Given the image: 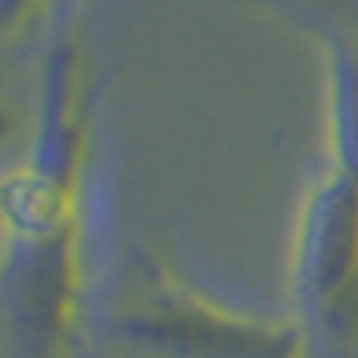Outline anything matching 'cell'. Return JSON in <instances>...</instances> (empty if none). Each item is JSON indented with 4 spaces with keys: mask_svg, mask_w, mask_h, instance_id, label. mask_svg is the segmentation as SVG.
<instances>
[{
    "mask_svg": "<svg viewBox=\"0 0 358 358\" xmlns=\"http://www.w3.org/2000/svg\"><path fill=\"white\" fill-rule=\"evenodd\" d=\"M125 358H302L298 330L217 306L162 270H145L113 310Z\"/></svg>",
    "mask_w": 358,
    "mask_h": 358,
    "instance_id": "obj_1",
    "label": "cell"
},
{
    "mask_svg": "<svg viewBox=\"0 0 358 358\" xmlns=\"http://www.w3.org/2000/svg\"><path fill=\"white\" fill-rule=\"evenodd\" d=\"M334 145L338 169L358 173V57L338 61V93H334Z\"/></svg>",
    "mask_w": 358,
    "mask_h": 358,
    "instance_id": "obj_2",
    "label": "cell"
},
{
    "mask_svg": "<svg viewBox=\"0 0 358 358\" xmlns=\"http://www.w3.org/2000/svg\"><path fill=\"white\" fill-rule=\"evenodd\" d=\"M36 0H4V20H8V24H17L20 20V13H24V8H33Z\"/></svg>",
    "mask_w": 358,
    "mask_h": 358,
    "instance_id": "obj_3",
    "label": "cell"
}]
</instances>
